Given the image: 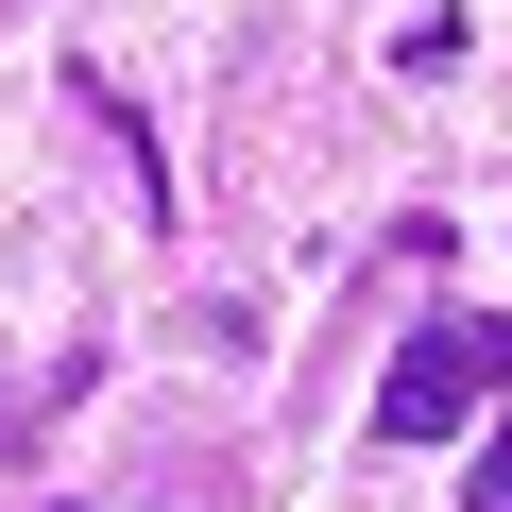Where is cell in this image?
Segmentation results:
<instances>
[{"label": "cell", "mask_w": 512, "mask_h": 512, "mask_svg": "<svg viewBox=\"0 0 512 512\" xmlns=\"http://www.w3.org/2000/svg\"><path fill=\"white\" fill-rule=\"evenodd\" d=\"M478 393H512V308H444V325H410L393 376H376V444H461Z\"/></svg>", "instance_id": "obj_1"}, {"label": "cell", "mask_w": 512, "mask_h": 512, "mask_svg": "<svg viewBox=\"0 0 512 512\" xmlns=\"http://www.w3.org/2000/svg\"><path fill=\"white\" fill-rule=\"evenodd\" d=\"M461 512H512V427H495V444L461 461Z\"/></svg>", "instance_id": "obj_2"}]
</instances>
